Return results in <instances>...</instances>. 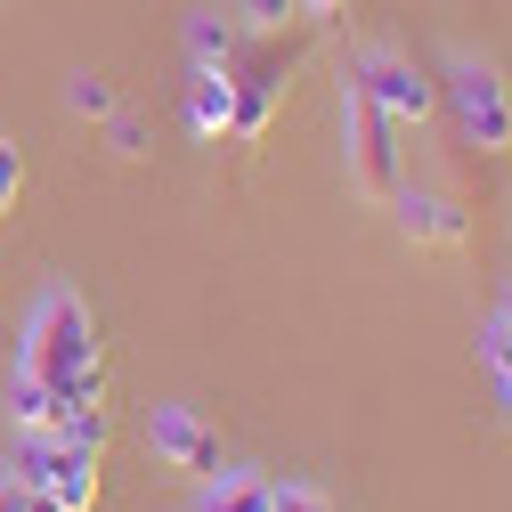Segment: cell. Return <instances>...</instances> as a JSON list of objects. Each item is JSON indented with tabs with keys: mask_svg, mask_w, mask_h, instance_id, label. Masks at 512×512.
Segmentation results:
<instances>
[{
	"mask_svg": "<svg viewBox=\"0 0 512 512\" xmlns=\"http://www.w3.org/2000/svg\"><path fill=\"white\" fill-rule=\"evenodd\" d=\"M17 374H41L57 391L98 374V326H90V301L74 285H49L25 317V342H17Z\"/></svg>",
	"mask_w": 512,
	"mask_h": 512,
	"instance_id": "cell-1",
	"label": "cell"
},
{
	"mask_svg": "<svg viewBox=\"0 0 512 512\" xmlns=\"http://www.w3.org/2000/svg\"><path fill=\"white\" fill-rule=\"evenodd\" d=\"M439 98H447V114H456V139H464L472 155H512V90H504V74L488 66V57L456 49V57H447Z\"/></svg>",
	"mask_w": 512,
	"mask_h": 512,
	"instance_id": "cell-2",
	"label": "cell"
},
{
	"mask_svg": "<svg viewBox=\"0 0 512 512\" xmlns=\"http://www.w3.org/2000/svg\"><path fill=\"white\" fill-rule=\"evenodd\" d=\"M342 171H350L358 196H391V187L407 179V163H399V122L358 90L350 66H342Z\"/></svg>",
	"mask_w": 512,
	"mask_h": 512,
	"instance_id": "cell-3",
	"label": "cell"
},
{
	"mask_svg": "<svg viewBox=\"0 0 512 512\" xmlns=\"http://www.w3.org/2000/svg\"><path fill=\"white\" fill-rule=\"evenodd\" d=\"M350 74H358V90H366L382 114H391L399 131H407V122L423 131V122H431V106H439V82L415 66L407 49H382V41H374V49H358V57H350Z\"/></svg>",
	"mask_w": 512,
	"mask_h": 512,
	"instance_id": "cell-4",
	"label": "cell"
},
{
	"mask_svg": "<svg viewBox=\"0 0 512 512\" xmlns=\"http://www.w3.org/2000/svg\"><path fill=\"white\" fill-rule=\"evenodd\" d=\"M147 447H155L171 472H220V431H212L196 407H179V399H163V407L147 415Z\"/></svg>",
	"mask_w": 512,
	"mask_h": 512,
	"instance_id": "cell-5",
	"label": "cell"
},
{
	"mask_svg": "<svg viewBox=\"0 0 512 512\" xmlns=\"http://www.w3.org/2000/svg\"><path fill=\"white\" fill-rule=\"evenodd\" d=\"M399 212V236L407 244H431V252H456L464 244V212H456V196H439V187H391V196H382Z\"/></svg>",
	"mask_w": 512,
	"mask_h": 512,
	"instance_id": "cell-6",
	"label": "cell"
},
{
	"mask_svg": "<svg viewBox=\"0 0 512 512\" xmlns=\"http://www.w3.org/2000/svg\"><path fill=\"white\" fill-rule=\"evenodd\" d=\"M57 504H66V512H98V456H82V447H66V439H57V456H49V480H41Z\"/></svg>",
	"mask_w": 512,
	"mask_h": 512,
	"instance_id": "cell-7",
	"label": "cell"
},
{
	"mask_svg": "<svg viewBox=\"0 0 512 512\" xmlns=\"http://www.w3.org/2000/svg\"><path fill=\"white\" fill-rule=\"evenodd\" d=\"M228 114H236V82L228 74H196L187 82V139H228Z\"/></svg>",
	"mask_w": 512,
	"mask_h": 512,
	"instance_id": "cell-8",
	"label": "cell"
},
{
	"mask_svg": "<svg viewBox=\"0 0 512 512\" xmlns=\"http://www.w3.org/2000/svg\"><path fill=\"white\" fill-rule=\"evenodd\" d=\"M187 57H196V74H236L244 41H236V25L220 9H196V17H187Z\"/></svg>",
	"mask_w": 512,
	"mask_h": 512,
	"instance_id": "cell-9",
	"label": "cell"
},
{
	"mask_svg": "<svg viewBox=\"0 0 512 512\" xmlns=\"http://www.w3.org/2000/svg\"><path fill=\"white\" fill-rule=\"evenodd\" d=\"M57 415H66V391H57V382H41V374L9 382V423L17 431H57Z\"/></svg>",
	"mask_w": 512,
	"mask_h": 512,
	"instance_id": "cell-10",
	"label": "cell"
},
{
	"mask_svg": "<svg viewBox=\"0 0 512 512\" xmlns=\"http://www.w3.org/2000/svg\"><path fill=\"white\" fill-rule=\"evenodd\" d=\"M196 512H269V480L261 472H204V504Z\"/></svg>",
	"mask_w": 512,
	"mask_h": 512,
	"instance_id": "cell-11",
	"label": "cell"
},
{
	"mask_svg": "<svg viewBox=\"0 0 512 512\" xmlns=\"http://www.w3.org/2000/svg\"><path fill=\"white\" fill-rule=\"evenodd\" d=\"M472 358L488 366V382H496V407H504V423H512V326H504V317H488V326L472 334Z\"/></svg>",
	"mask_w": 512,
	"mask_h": 512,
	"instance_id": "cell-12",
	"label": "cell"
},
{
	"mask_svg": "<svg viewBox=\"0 0 512 512\" xmlns=\"http://www.w3.org/2000/svg\"><path fill=\"white\" fill-rule=\"evenodd\" d=\"M66 106H74L82 122H106V114H114V82H106V74H74V82H66Z\"/></svg>",
	"mask_w": 512,
	"mask_h": 512,
	"instance_id": "cell-13",
	"label": "cell"
},
{
	"mask_svg": "<svg viewBox=\"0 0 512 512\" xmlns=\"http://www.w3.org/2000/svg\"><path fill=\"white\" fill-rule=\"evenodd\" d=\"M269 512H334V496L317 480H269Z\"/></svg>",
	"mask_w": 512,
	"mask_h": 512,
	"instance_id": "cell-14",
	"label": "cell"
},
{
	"mask_svg": "<svg viewBox=\"0 0 512 512\" xmlns=\"http://www.w3.org/2000/svg\"><path fill=\"white\" fill-rule=\"evenodd\" d=\"M236 17H244L252 33H285V25L301 17V0H236Z\"/></svg>",
	"mask_w": 512,
	"mask_h": 512,
	"instance_id": "cell-15",
	"label": "cell"
},
{
	"mask_svg": "<svg viewBox=\"0 0 512 512\" xmlns=\"http://www.w3.org/2000/svg\"><path fill=\"white\" fill-rule=\"evenodd\" d=\"M106 147H114L122 163H139V155H147V122H139V114H122V106H114V114H106Z\"/></svg>",
	"mask_w": 512,
	"mask_h": 512,
	"instance_id": "cell-16",
	"label": "cell"
},
{
	"mask_svg": "<svg viewBox=\"0 0 512 512\" xmlns=\"http://www.w3.org/2000/svg\"><path fill=\"white\" fill-rule=\"evenodd\" d=\"M17 196H25V155H17V139H0V212Z\"/></svg>",
	"mask_w": 512,
	"mask_h": 512,
	"instance_id": "cell-17",
	"label": "cell"
},
{
	"mask_svg": "<svg viewBox=\"0 0 512 512\" xmlns=\"http://www.w3.org/2000/svg\"><path fill=\"white\" fill-rule=\"evenodd\" d=\"M9 512H66V504H57L49 488H17V480H9Z\"/></svg>",
	"mask_w": 512,
	"mask_h": 512,
	"instance_id": "cell-18",
	"label": "cell"
},
{
	"mask_svg": "<svg viewBox=\"0 0 512 512\" xmlns=\"http://www.w3.org/2000/svg\"><path fill=\"white\" fill-rule=\"evenodd\" d=\"M301 17H317V25H334V17H342V0H301Z\"/></svg>",
	"mask_w": 512,
	"mask_h": 512,
	"instance_id": "cell-19",
	"label": "cell"
},
{
	"mask_svg": "<svg viewBox=\"0 0 512 512\" xmlns=\"http://www.w3.org/2000/svg\"><path fill=\"white\" fill-rule=\"evenodd\" d=\"M504 326H512V277H504Z\"/></svg>",
	"mask_w": 512,
	"mask_h": 512,
	"instance_id": "cell-20",
	"label": "cell"
},
{
	"mask_svg": "<svg viewBox=\"0 0 512 512\" xmlns=\"http://www.w3.org/2000/svg\"><path fill=\"white\" fill-rule=\"evenodd\" d=\"M0 512H9V480H0Z\"/></svg>",
	"mask_w": 512,
	"mask_h": 512,
	"instance_id": "cell-21",
	"label": "cell"
}]
</instances>
